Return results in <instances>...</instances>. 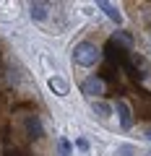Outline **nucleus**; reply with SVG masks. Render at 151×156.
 <instances>
[{"label": "nucleus", "instance_id": "obj_8", "mask_svg": "<svg viewBox=\"0 0 151 156\" xmlns=\"http://www.w3.org/2000/svg\"><path fill=\"white\" fill-rule=\"evenodd\" d=\"M94 112H96L99 117H110V115H112V104H107V101L96 99V101H94Z\"/></svg>", "mask_w": 151, "mask_h": 156}, {"label": "nucleus", "instance_id": "obj_2", "mask_svg": "<svg viewBox=\"0 0 151 156\" xmlns=\"http://www.w3.org/2000/svg\"><path fill=\"white\" fill-rule=\"evenodd\" d=\"M115 112H117V117H120L123 130H130V128H133V109H130V104H128L125 99H117V101H115Z\"/></svg>", "mask_w": 151, "mask_h": 156}, {"label": "nucleus", "instance_id": "obj_3", "mask_svg": "<svg viewBox=\"0 0 151 156\" xmlns=\"http://www.w3.org/2000/svg\"><path fill=\"white\" fill-rule=\"evenodd\" d=\"M81 91H84L86 96H91V99H94V96H102L104 94V81H102V78H86L84 83H81Z\"/></svg>", "mask_w": 151, "mask_h": 156}, {"label": "nucleus", "instance_id": "obj_1", "mask_svg": "<svg viewBox=\"0 0 151 156\" xmlns=\"http://www.w3.org/2000/svg\"><path fill=\"white\" fill-rule=\"evenodd\" d=\"M73 60L78 62V65H84V68H91L102 60V50L94 42H78V44L73 47Z\"/></svg>", "mask_w": 151, "mask_h": 156}, {"label": "nucleus", "instance_id": "obj_6", "mask_svg": "<svg viewBox=\"0 0 151 156\" xmlns=\"http://www.w3.org/2000/svg\"><path fill=\"white\" fill-rule=\"evenodd\" d=\"M47 83H50V89L55 91L57 96H68V81H65V78H60V76H52L50 81H47Z\"/></svg>", "mask_w": 151, "mask_h": 156}, {"label": "nucleus", "instance_id": "obj_9", "mask_svg": "<svg viewBox=\"0 0 151 156\" xmlns=\"http://www.w3.org/2000/svg\"><path fill=\"white\" fill-rule=\"evenodd\" d=\"M57 154H60V156H70V143H68L65 138L57 140Z\"/></svg>", "mask_w": 151, "mask_h": 156}, {"label": "nucleus", "instance_id": "obj_5", "mask_svg": "<svg viewBox=\"0 0 151 156\" xmlns=\"http://www.w3.org/2000/svg\"><path fill=\"white\" fill-rule=\"evenodd\" d=\"M99 8H102V11H104V16L110 18V21H115V23H117V26H120V23H123V13L117 11V5H112V3H107V0H102V3H99Z\"/></svg>", "mask_w": 151, "mask_h": 156}, {"label": "nucleus", "instance_id": "obj_7", "mask_svg": "<svg viewBox=\"0 0 151 156\" xmlns=\"http://www.w3.org/2000/svg\"><path fill=\"white\" fill-rule=\"evenodd\" d=\"M29 13H31L34 21H45L47 18V3H31L29 5Z\"/></svg>", "mask_w": 151, "mask_h": 156}, {"label": "nucleus", "instance_id": "obj_4", "mask_svg": "<svg viewBox=\"0 0 151 156\" xmlns=\"http://www.w3.org/2000/svg\"><path fill=\"white\" fill-rule=\"evenodd\" d=\"M23 128H26L29 138H42V122L37 115H29L26 120H23Z\"/></svg>", "mask_w": 151, "mask_h": 156}, {"label": "nucleus", "instance_id": "obj_10", "mask_svg": "<svg viewBox=\"0 0 151 156\" xmlns=\"http://www.w3.org/2000/svg\"><path fill=\"white\" fill-rule=\"evenodd\" d=\"M78 148H81V151H89V143H86V140L81 138V140H78Z\"/></svg>", "mask_w": 151, "mask_h": 156}, {"label": "nucleus", "instance_id": "obj_11", "mask_svg": "<svg viewBox=\"0 0 151 156\" xmlns=\"http://www.w3.org/2000/svg\"><path fill=\"white\" fill-rule=\"evenodd\" d=\"M146 138H149V140H151V130H149V133H146Z\"/></svg>", "mask_w": 151, "mask_h": 156}]
</instances>
